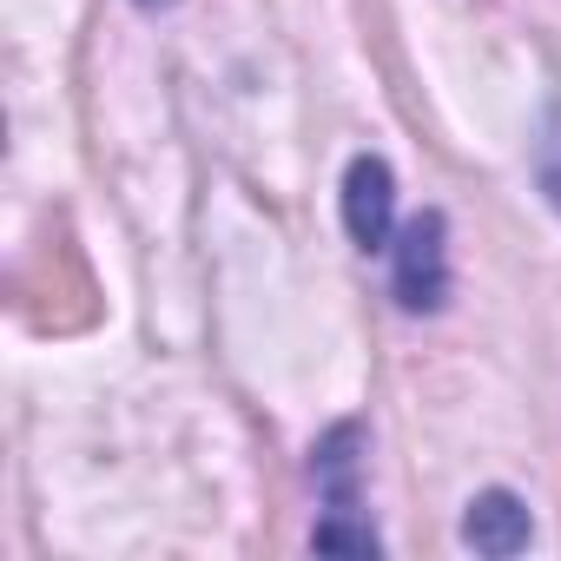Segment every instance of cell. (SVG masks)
Wrapping results in <instances>:
<instances>
[{
    "instance_id": "obj_1",
    "label": "cell",
    "mask_w": 561,
    "mask_h": 561,
    "mask_svg": "<svg viewBox=\"0 0 561 561\" xmlns=\"http://www.w3.org/2000/svg\"><path fill=\"white\" fill-rule=\"evenodd\" d=\"M397 271H390V291L410 318H430L449 305V218L443 211H416L397 231Z\"/></svg>"
},
{
    "instance_id": "obj_2",
    "label": "cell",
    "mask_w": 561,
    "mask_h": 561,
    "mask_svg": "<svg viewBox=\"0 0 561 561\" xmlns=\"http://www.w3.org/2000/svg\"><path fill=\"white\" fill-rule=\"evenodd\" d=\"M344 225L364 251H383L397 231V179L377 152L351 159V172H344Z\"/></svg>"
},
{
    "instance_id": "obj_3",
    "label": "cell",
    "mask_w": 561,
    "mask_h": 561,
    "mask_svg": "<svg viewBox=\"0 0 561 561\" xmlns=\"http://www.w3.org/2000/svg\"><path fill=\"white\" fill-rule=\"evenodd\" d=\"M462 541H469L476 554L508 561V554H522V548L535 541V522H528V508H522L515 489H482V495L469 502V515H462Z\"/></svg>"
},
{
    "instance_id": "obj_4",
    "label": "cell",
    "mask_w": 561,
    "mask_h": 561,
    "mask_svg": "<svg viewBox=\"0 0 561 561\" xmlns=\"http://www.w3.org/2000/svg\"><path fill=\"white\" fill-rule=\"evenodd\" d=\"M364 430L357 423H337L318 449H311V476H318V495H324V508L331 515H357V469H364Z\"/></svg>"
},
{
    "instance_id": "obj_5",
    "label": "cell",
    "mask_w": 561,
    "mask_h": 561,
    "mask_svg": "<svg viewBox=\"0 0 561 561\" xmlns=\"http://www.w3.org/2000/svg\"><path fill=\"white\" fill-rule=\"evenodd\" d=\"M311 548H324V554H377L383 541H377V528H370V522L324 515V522H318V535H311Z\"/></svg>"
},
{
    "instance_id": "obj_6",
    "label": "cell",
    "mask_w": 561,
    "mask_h": 561,
    "mask_svg": "<svg viewBox=\"0 0 561 561\" xmlns=\"http://www.w3.org/2000/svg\"><path fill=\"white\" fill-rule=\"evenodd\" d=\"M535 185L548 192V205L561 211V100L548 106V126L535 139Z\"/></svg>"
}]
</instances>
